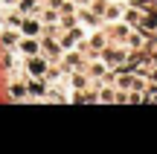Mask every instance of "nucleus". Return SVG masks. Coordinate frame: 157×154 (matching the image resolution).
Returning a JSON list of instances; mask_svg holds the SVG:
<instances>
[{"label": "nucleus", "instance_id": "2", "mask_svg": "<svg viewBox=\"0 0 157 154\" xmlns=\"http://www.w3.org/2000/svg\"><path fill=\"white\" fill-rule=\"evenodd\" d=\"M26 93H32V96H47V85L35 76L32 81H29V87H26Z\"/></svg>", "mask_w": 157, "mask_h": 154}, {"label": "nucleus", "instance_id": "4", "mask_svg": "<svg viewBox=\"0 0 157 154\" xmlns=\"http://www.w3.org/2000/svg\"><path fill=\"white\" fill-rule=\"evenodd\" d=\"M21 50L26 52V55H38L41 44H38V41H35V38H29V41H23V44H21Z\"/></svg>", "mask_w": 157, "mask_h": 154}, {"label": "nucleus", "instance_id": "3", "mask_svg": "<svg viewBox=\"0 0 157 154\" xmlns=\"http://www.w3.org/2000/svg\"><path fill=\"white\" fill-rule=\"evenodd\" d=\"M21 29H23V35L35 38V35H38V32H41L44 26H41V21H23V23H21Z\"/></svg>", "mask_w": 157, "mask_h": 154}, {"label": "nucleus", "instance_id": "5", "mask_svg": "<svg viewBox=\"0 0 157 154\" xmlns=\"http://www.w3.org/2000/svg\"><path fill=\"white\" fill-rule=\"evenodd\" d=\"M17 9L32 15V12H38V0H17Z\"/></svg>", "mask_w": 157, "mask_h": 154}, {"label": "nucleus", "instance_id": "7", "mask_svg": "<svg viewBox=\"0 0 157 154\" xmlns=\"http://www.w3.org/2000/svg\"><path fill=\"white\" fill-rule=\"evenodd\" d=\"M6 23H9V26H21V15H15V12H9V15H6Z\"/></svg>", "mask_w": 157, "mask_h": 154}, {"label": "nucleus", "instance_id": "8", "mask_svg": "<svg viewBox=\"0 0 157 154\" xmlns=\"http://www.w3.org/2000/svg\"><path fill=\"white\" fill-rule=\"evenodd\" d=\"M12 96H15V99H23V96H26V87H23V85H12Z\"/></svg>", "mask_w": 157, "mask_h": 154}, {"label": "nucleus", "instance_id": "6", "mask_svg": "<svg viewBox=\"0 0 157 154\" xmlns=\"http://www.w3.org/2000/svg\"><path fill=\"white\" fill-rule=\"evenodd\" d=\"M122 52H105V64H119V61H122Z\"/></svg>", "mask_w": 157, "mask_h": 154}, {"label": "nucleus", "instance_id": "1", "mask_svg": "<svg viewBox=\"0 0 157 154\" xmlns=\"http://www.w3.org/2000/svg\"><path fill=\"white\" fill-rule=\"evenodd\" d=\"M26 67H29V73L38 76V79L47 73V61H44V58H38V55H29V64H26Z\"/></svg>", "mask_w": 157, "mask_h": 154}, {"label": "nucleus", "instance_id": "9", "mask_svg": "<svg viewBox=\"0 0 157 154\" xmlns=\"http://www.w3.org/2000/svg\"><path fill=\"white\" fill-rule=\"evenodd\" d=\"M78 35H82V32H78V29H70V32L64 35V41H61V44H64V47H67V44H73V41L78 38Z\"/></svg>", "mask_w": 157, "mask_h": 154}, {"label": "nucleus", "instance_id": "10", "mask_svg": "<svg viewBox=\"0 0 157 154\" xmlns=\"http://www.w3.org/2000/svg\"><path fill=\"white\" fill-rule=\"evenodd\" d=\"M3 3H17V0H3Z\"/></svg>", "mask_w": 157, "mask_h": 154}]
</instances>
